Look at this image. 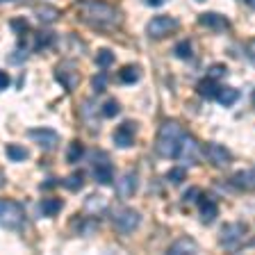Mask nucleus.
<instances>
[{"instance_id":"nucleus-1","label":"nucleus","mask_w":255,"mask_h":255,"mask_svg":"<svg viewBox=\"0 0 255 255\" xmlns=\"http://www.w3.org/2000/svg\"><path fill=\"white\" fill-rule=\"evenodd\" d=\"M82 18H85V23L94 27H103V30L117 27L121 23V14H119L117 7L110 5V2H101V0L82 2Z\"/></svg>"},{"instance_id":"nucleus-2","label":"nucleus","mask_w":255,"mask_h":255,"mask_svg":"<svg viewBox=\"0 0 255 255\" xmlns=\"http://www.w3.org/2000/svg\"><path fill=\"white\" fill-rule=\"evenodd\" d=\"M182 128L178 126L175 121H164L162 128H159V134H157V150L159 155L164 157H175V150H178V141L182 137Z\"/></svg>"},{"instance_id":"nucleus-3","label":"nucleus","mask_w":255,"mask_h":255,"mask_svg":"<svg viewBox=\"0 0 255 255\" xmlns=\"http://www.w3.org/2000/svg\"><path fill=\"white\" fill-rule=\"evenodd\" d=\"M25 223L23 207L14 201H0V226L7 230H21Z\"/></svg>"},{"instance_id":"nucleus-4","label":"nucleus","mask_w":255,"mask_h":255,"mask_svg":"<svg viewBox=\"0 0 255 255\" xmlns=\"http://www.w3.org/2000/svg\"><path fill=\"white\" fill-rule=\"evenodd\" d=\"M55 80L59 85L64 87L66 91H73L75 87L80 85V73H78V66L73 62H62L55 69Z\"/></svg>"},{"instance_id":"nucleus-5","label":"nucleus","mask_w":255,"mask_h":255,"mask_svg":"<svg viewBox=\"0 0 255 255\" xmlns=\"http://www.w3.org/2000/svg\"><path fill=\"white\" fill-rule=\"evenodd\" d=\"M178 30V21H175L173 16H155L153 21L148 23L146 32H148V37L153 39H162V37H169L171 32Z\"/></svg>"},{"instance_id":"nucleus-6","label":"nucleus","mask_w":255,"mask_h":255,"mask_svg":"<svg viewBox=\"0 0 255 255\" xmlns=\"http://www.w3.org/2000/svg\"><path fill=\"white\" fill-rule=\"evenodd\" d=\"M198 153H201V148H198L196 139L189 137V134H182L180 141H178V150H175V157L180 159V162H185V164H196Z\"/></svg>"},{"instance_id":"nucleus-7","label":"nucleus","mask_w":255,"mask_h":255,"mask_svg":"<svg viewBox=\"0 0 255 255\" xmlns=\"http://www.w3.org/2000/svg\"><path fill=\"white\" fill-rule=\"evenodd\" d=\"M139 223H141V217H139V212H137V210H130V207H126V210H119L117 217H114V226H117V230H119V233H123V235L137 230Z\"/></svg>"},{"instance_id":"nucleus-8","label":"nucleus","mask_w":255,"mask_h":255,"mask_svg":"<svg viewBox=\"0 0 255 255\" xmlns=\"http://www.w3.org/2000/svg\"><path fill=\"white\" fill-rule=\"evenodd\" d=\"M246 237V226L244 223H228V226H223L221 230V244L226 249H237L242 246Z\"/></svg>"},{"instance_id":"nucleus-9","label":"nucleus","mask_w":255,"mask_h":255,"mask_svg":"<svg viewBox=\"0 0 255 255\" xmlns=\"http://www.w3.org/2000/svg\"><path fill=\"white\" fill-rule=\"evenodd\" d=\"M27 137H30L32 141H37L43 150H53L59 143V134L55 132V130H50V128H37V130H30Z\"/></svg>"},{"instance_id":"nucleus-10","label":"nucleus","mask_w":255,"mask_h":255,"mask_svg":"<svg viewBox=\"0 0 255 255\" xmlns=\"http://www.w3.org/2000/svg\"><path fill=\"white\" fill-rule=\"evenodd\" d=\"M205 153H207V157H210V162L217 166H228L230 162H233L230 150L226 148V146H221V143H207Z\"/></svg>"},{"instance_id":"nucleus-11","label":"nucleus","mask_w":255,"mask_h":255,"mask_svg":"<svg viewBox=\"0 0 255 255\" xmlns=\"http://www.w3.org/2000/svg\"><path fill=\"white\" fill-rule=\"evenodd\" d=\"M198 23L205 27H210V30H217V32H223V30H228L230 23L226 16L221 14H214V11H205V14L198 16Z\"/></svg>"},{"instance_id":"nucleus-12","label":"nucleus","mask_w":255,"mask_h":255,"mask_svg":"<svg viewBox=\"0 0 255 255\" xmlns=\"http://www.w3.org/2000/svg\"><path fill=\"white\" fill-rule=\"evenodd\" d=\"M137 191V173L130 171V173H123L121 180H117V194L121 198H130Z\"/></svg>"},{"instance_id":"nucleus-13","label":"nucleus","mask_w":255,"mask_h":255,"mask_svg":"<svg viewBox=\"0 0 255 255\" xmlns=\"http://www.w3.org/2000/svg\"><path fill=\"white\" fill-rule=\"evenodd\" d=\"M114 143H117L119 148H130L134 143V126L132 123H123L119 128L117 132H114Z\"/></svg>"},{"instance_id":"nucleus-14","label":"nucleus","mask_w":255,"mask_h":255,"mask_svg":"<svg viewBox=\"0 0 255 255\" xmlns=\"http://www.w3.org/2000/svg\"><path fill=\"white\" fill-rule=\"evenodd\" d=\"M94 178L101 185H112L114 182V169H112V164L107 159H101V162L94 164Z\"/></svg>"},{"instance_id":"nucleus-15","label":"nucleus","mask_w":255,"mask_h":255,"mask_svg":"<svg viewBox=\"0 0 255 255\" xmlns=\"http://www.w3.org/2000/svg\"><path fill=\"white\" fill-rule=\"evenodd\" d=\"M219 207L214 201H210L207 196H203V194H198V214H201V219L205 223H212L214 217H217Z\"/></svg>"},{"instance_id":"nucleus-16","label":"nucleus","mask_w":255,"mask_h":255,"mask_svg":"<svg viewBox=\"0 0 255 255\" xmlns=\"http://www.w3.org/2000/svg\"><path fill=\"white\" fill-rule=\"evenodd\" d=\"M180 253L196 255V253H198V244H196V242H194V239H189V237H182V239H178L175 244H171L169 255H180Z\"/></svg>"},{"instance_id":"nucleus-17","label":"nucleus","mask_w":255,"mask_h":255,"mask_svg":"<svg viewBox=\"0 0 255 255\" xmlns=\"http://www.w3.org/2000/svg\"><path fill=\"white\" fill-rule=\"evenodd\" d=\"M214 98H217L223 107H230V105H235V103L239 101V91L233 89V87H219Z\"/></svg>"},{"instance_id":"nucleus-18","label":"nucleus","mask_w":255,"mask_h":255,"mask_svg":"<svg viewBox=\"0 0 255 255\" xmlns=\"http://www.w3.org/2000/svg\"><path fill=\"white\" fill-rule=\"evenodd\" d=\"M217 89H219V85H217V80L214 78H205V80H201L196 85V91H198V96H203V98H214L217 96Z\"/></svg>"},{"instance_id":"nucleus-19","label":"nucleus","mask_w":255,"mask_h":255,"mask_svg":"<svg viewBox=\"0 0 255 255\" xmlns=\"http://www.w3.org/2000/svg\"><path fill=\"white\" fill-rule=\"evenodd\" d=\"M41 212H43V217H55V214L59 212V210H62L64 207V203L59 201V198H43L41 201Z\"/></svg>"},{"instance_id":"nucleus-20","label":"nucleus","mask_w":255,"mask_h":255,"mask_svg":"<svg viewBox=\"0 0 255 255\" xmlns=\"http://www.w3.org/2000/svg\"><path fill=\"white\" fill-rule=\"evenodd\" d=\"M34 16H37V18H39L41 23H53V21H57L59 11L55 9V7H50V5H41V7H37Z\"/></svg>"},{"instance_id":"nucleus-21","label":"nucleus","mask_w":255,"mask_h":255,"mask_svg":"<svg viewBox=\"0 0 255 255\" xmlns=\"http://www.w3.org/2000/svg\"><path fill=\"white\" fill-rule=\"evenodd\" d=\"M7 157H9L11 162H23V159L30 157V150H27L25 146H18V143H9V146H7Z\"/></svg>"},{"instance_id":"nucleus-22","label":"nucleus","mask_w":255,"mask_h":255,"mask_svg":"<svg viewBox=\"0 0 255 255\" xmlns=\"http://www.w3.org/2000/svg\"><path fill=\"white\" fill-rule=\"evenodd\" d=\"M119 78H121V82L134 85V82L141 78V73H139V66H134V64H130V66H123L121 73H119Z\"/></svg>"},{"instance_id":"nucleus-23","label":"nucleus","mask_w":255,"mask_h":255,"mask_svg":"<svg viewBox=\"0 0 255 255\" xmlns=\"http://www.w3.org/2000/svg\"><path fill=\"white\" fill-rule=\"evenodd\" d=\"M233 182L237 187H242V189H251L253 187V171H239V173H235Z\"/></svg>"},{"instance_id":"nucleus-24","label":"nucleus","mask_w":255,"mask_h":255,"mask_svg":"<svg viewBox=\"0 0 255 255\" xmlns=\"http://www.w3.org/2000/svg\"><path fill=\"white\" fill-rule=\"evenodd\" d=\"M114 53H112L110 48H103V50H98V55H96V64L101 66V69H110L112 64H114Z\"/></svg>"},{"instance_id":"nucleus-25","label":"nucleus","mask_w":255,"mask_h":255,"mask_svg":"<svg viewBox=\"0 0 255 255\" xmlns=\"http://www.w3.org/2000/svg\"><path fill=\"white\" fill-rule=\"evenodd\" d=\"M64 187L69 191H80L82 189V185H85V180H82V173H73V175H66L62 182Z\"/></svg>"},{"instance_id":"nucleus-26","label":"nucleus","mask_w":255,"mask_h":255,"mask_svg":"<svg viewBox=\"0 0 255 255\" xmlns=\"http://www.w3.org/2000/svg\"><path fill=\"white\" fill-rule=\"evenodd\" d=\"M103 117L105 119H114L119 117V112H121V107H119V101H114V98H110V101L103 103Z\"/></svg>"},{"instance_id":"nucleus-27","label":"nucleus","mask_w":255,"mask_h":255,"mask_svg":"<svg viewBox=\"0 0 255 255\" xmlns=\"http://www.w3.org/2000/svg\"><path fill=\"white\" fill-rule=\"evenodd\" d=\"M82 155H85V148H82V143H80V141H73L69 146V150H66V159H69L71 164H73V162H78Z\"/></svg>"},{"instance_id":"nucleus-28","label":"nucleus","mask_w":255,"mask_h":255,"mask_svg":"<svg viewBox=\"0 0 255 255\" xmlns=\"http://www.w3.org/2000/svg\"><path fill=\"white\" fill-rule=\"evenodd\" d=\"M185 175H187L185 166H175V169H171L169 173H166V180H169L171 185H180V182L185 180Z\"/></svg>"},{"instance_id":"nucleus-29","label":"nucleus","mask_w":255,"mask_h":255,"mask_svg":"<svg viewBox=\"0 0 255 255\" xmlns=\"http://www.w3.org/2000/svg\"><path fill=\"white\" fill-rule=\"evenodd\" d=\"M191 55H194V50H191V43L187 39L175 46V57L178 59H191Z\"/></svg>"},{"instance_id":"nucleus-30","label":"nucleus","mask_w":255,"mask_h":255,"mask_svg":"<svg viewBox=\"0 0 255 255\" xmlns=\"http://www.w3.org/2000/svg\"><path fill=\"white\" fill-rule=\"evenodd\" d=\"M53 43V34L50 32H37V37H34V50H41V48L50 46Z\"/></svg>"},{"instance_id":"nucleus-31","label":"nucleus","mask_w":255,"mask_h":255,"mask_svg":"<svg viewBox=\"0 0 255 255\" xmlns=\"http://www.w3.org/2000/svg\"><path fill=\"white\" fill-rule=\"evenodd\" d=\"M105 87H107V78H105V75H96V78H94V91H96V94H103V91H105Z\"/></svg>"},{"instance_id":"nucleus-32","label":"nucleus","mask_w":255,"mask_h":255,"mask_svg":"<svg viewBox=\"0 0 255 255\" xmlns=\"http://www.w3.org/2000/svg\"><path fill=\"white\" fill-rule=\"evenodd\" d=\"M11 30L18 32V34H25L27 32V21L25 18H16V21H11Z\"/></svg>"},{"instance_id":"nucleus-33","label":"nucleus","mask_w":255,"mask_h":255,"mask_svg":"<svg viewBox=\"0 0 255 255\" xmlns=\"http://www.w3.org/2000/svg\"><path fill=\"white\" fill-rule=\"evenodd\" d=\"M223 75H226V66H223V64H214V66H210V75H207V78H223Z\"/></svg>"},{"instance_id":"nucleus-34","label":"nucleus","mask_w":255,"mask_h":255,"mask_svg":"<svg viewBox=\"0 0 255 255\" xmlns=\"http://www.w3.org/2000/svg\"><path fill=\"white\" fill-rule=\"evenodd\" d=\"M198 194H201V191H198L196 187H191V189H189V191H187V194H185V203L196 201V196H198Z\"/></svg>"},{"instance_id":"nucleus-35","label":"nucleus","mask_w":255,"mask_h":255,"mask_svg":"<svg viewBox=\"0 0 255 255\" xmlns=\"http://www.w3.org/2000/svg\"><path fill=\"white\" fill-rule=\"evenodd\" d=\"M9 87V75L7 71H0V89H7Z\"/></svg>"},{"instance_id":"nucleus-36","label":"nucleus","mask_w":255,"mask_h":255,"mask_svg":"<svg viewBox=\"0 0 255 255\" xmlns=\"http://www.w3.org/2000/svg\"><path fill=\"white\" fill-rule=\"evenodd\" d=\"M166 0H146V5H150V7H159V5H164Z\"/></svg>"},{"instance_id":"nucleus-37","label":"nucleus","mask_w":255,"mask_h":255,"mask_svg":"<svg viewBox=\"0 0 255 255\" xmlns=\"http://www.w3.org/2000/svg\"><path fill=\"white\" fill-rule=\"evenodd\" d=\"M5 185V175H2V171H0V187Z\"/></svg>"},{"instance_id":"nucleus-38","label":"nucleus","mask_w":255,"mask_h":255,"mask_svg":"<svg viewBox=\"0 0 255 255\" xmlns=\"http://www.w3.org/2000/svg\"><path fill=\"white\" fill-rule=\"evenodd\" d=\"M246 2H249V5H253V0H246Z\"/></svg>"},{"instance_id":"nucleus-39","label":"nucleus","mask_w":255,"mask_h":255,"mask_svg":"<svg viewBox=\"0 0 255 255\" xmlns=\"http://www.w3.org/2000/svg\"><path fill=\"white\" fill-rule=\"evenodd\" d=\"M0 2H11V0H0Z\"/></svg>"}]
</instances>
